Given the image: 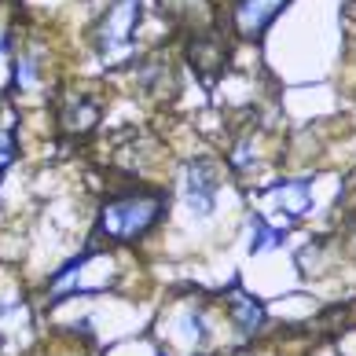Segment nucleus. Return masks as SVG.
Returning <instances> with one entry per match:
<instances>
[{
  "label": "nucleus",
  "mask_w": 356,
  "mask_h": 356,
  "mask_svg": "<svg viewBox=\"0 0 356 356\" xmlns=\"http://www.w3.org/2000/svg\"><path fill=\"white\" fill-rule=\"evenodd\" d=\"M316 188H320L316 173H283V177H275L257 191V199L268 206V209H261V213H268L272 220L280 217L283 228H294L298 220L316 213Z\"/></svg>",
  "instance_id": "obj_3"
},
{
  "label": "nucleus",
  "mask_w": 356,
  "mask_h": 356,
  "mask_svg": "<svg viewBox=\"0 0 356 356\" xmlns=\"http://www.w3.org/2000/svg\"><path fill=\"white\" fill-rule=\"evenodd\" d=\"M56 118H59V129H63V133L85 136V133H92V129H96V122H99V103L92 99V96H85V92H74V96H67V99L59 103Z\"/></svg>",
  "instance_id": "obj_7"
},
{
  "label": "nucleus",
  "mask_w": 356,
  "mask_h": 356,
  "mask_svg": "<svg viewBox=\"0 0 356 356\" xmlns=\"http://www.w3.org/2000/svg\"><path fill=\"white\" fill-rule=\"evenodd\" d=\"M228 44H224V37L220 33H213V30H195V37H191V67H195V74L202 77L206 85H213L217 77H220V70H224V63H228Z\"/></svg>",
  "instance_id": "obj_6"
},
{
  "label": "nucleus",
  "mask_w": 356,
  "mask_h": 356,
  "mask_svg": "<svg viewBox=\"0 0 356 356\" xmlns=\"http://www.w3.org/2000/svg\"><path fill=\"white\" fill-rule=\"evenodd\" d=\"M228 316H232V323H235V331H239V334H261V331H265V323H268L265 301L254 298V294H246L243 286H235L228 294Z\"/></svg>",
  "instance_id": "obj_8"
},
{
  "label": "nucleus",
  "mask_w": 356,
  "mask_h": 356,
  "mask_svg": "<svg viewBox=\"0 0 356 356\" xmlns=\"http://www.w3.org/2000/svg\"><path fill=\"white\" fill-rule=\"evenodd\" d=\"M286 8H290V0H232V8H228L232 33L239 41H261Z\"/></svg>",
  "instance_id": "obj_5"
},
{
  "label": "nucleus",
  "mask_w": 356,
  "mask_h": 356,
  "mask_svg": "<svg viewBox=\"0 0 356 356\" xmlns=\"http://www.w3.org/2000/svg\"><path fill=\"white\" fill-rule=\"evenodd\" d=\"M220 188H224V169L217 158L195 154L180 165V202L191 220H209L217 213Z\"/></svg>",
  "instance_id": "obj_4"
},
{
  "label": "nucleus",
  "mask_w": 356,
  "mask_h": 356,
  "mask_svg": "<svg viewBox=\"0 0 356 356\" xmlns=\"http://www.w3.org/2000/svg\"><path fill=\"white\" fill-rule=\"evenodd\" d=\"M140 22H143L140 0H114V4L103 8L99 22L92 26V44H96L99 59L107 63V67H118V63L133 59Z\"/></svg>",
  "instance_id": "obj_2"
},
{
  "label": "nucleus",
  "mask_w": 356,
  "mask_h": 356,
  "mask_svg": "<svg viewBox=\"0 0 356 356\" xmlns=\"http://www.w3.org/2000/svg\"><path fill=\"white\" fill-rule=\"evenodd\" d=\"M15 158H19V136H15V129L0 125V169H8Z\"/></svg>",
  "instance_id": "obj_13"
},
{
  "label": "nucleus",
  "mask_w": 356,
  "mask_h": 356,
  "mask_svg": "<svg viewBox=\"0 0 356 356\" xmlns=\"http://www.w3.org/2000/svg\"><path fill=\"white\" fill-rule=\"evenodd\" d=\"M246 228H250V254H275V250L286 246V232L280 220H272L268 213H261V209H254V213L246 217Z\"/></svg>",
  "instance_id": "obj_9"
},
{
  "label": "nucleus",
  "mask_w": 356,
  "mask_h": 356,
  "mask_svg": "<svg viewBox=\"0 0 356 356\" xmlns=\"http://www.w3.org/2000/svg\"><path fill=\"white\" fill-rule=\"evenodd\" d=\"M8 48H11V33H8V30H0V56H4Z\"/></svg>",
  "instance_id": "obj_14"
},
{
  "label": "nucleus",
  "mask_w": 356,
  "mask_h": 356,
  "mask_svg": "<svg viewBox=\"0 0 356 356\" xmlns=\"http://www.w3.org/2000/svg\"><path fill=\"white\" fill-rule=\"evenodd\" d=\"M169 213V191L151 188V184H133V188L111 191L96 209V239L111 246H133L143 243Z\"/></svg>",
  "instance_id": "obj_1"
},
{
  "label": "nucleus",
  "mask_w": 356,
  "mask_h": 356,
  "mask_svg": "<svg viewBox=\"0 0 356 356\" xmlns=\"http://www.w3.org/2000/svg\"><path fill=\"white\" fill-rule=\"evenodd\" d=\"M41 70H44V63H41V51H22V56L15 59V77H11V85L15 88H33L37 81H41Z\"/></svg>",
  "instance_id": "obj_11"
},
{
  "label": "nucleus",
  "mask_w": 356,
  "mask_h": 356,
  "mask_svg": "<svg viewBox=\"0 0 356 356\" xmlns=\"http://www.w3.org/2000/svg\"><path fill=\"white\" fill-rule=\"evenodd\" d=\"M180 334L191 341V346H206L209 341V320H206V312L199 309H188L180 316Z\"/></svg>",
  "instance_id": "obj_12"
},
{
  "label": "nucleus",
  "mask_w": 356,
  "mask_h": 356,
  "mask_svg": "<svg viewBox=\"0 0 356 356\" xmlns=\"http://www.w3.org/2000/svg\"><path fill=\"white\" fill-rule=\"evenodd\" d=\"M224 162H228V169H232L235 177H250V173H254V169L261 165V143H257V133L235 136Z\"/></svg>",
  "instance_id": "obj_10"
}]
</instances>
